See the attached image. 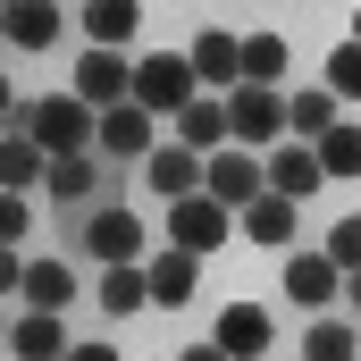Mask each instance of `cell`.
<instances>
[{
    "label": "cell",
    "mask_w": 361,
    "mask_h": 361,
    "mask_svg": "<svg viewBox=\"0 0 361 361\" xmlns=\"http://www.w3.org/2000/svg\"><path fill=\"white\" fill-rule=\"evenodd\" d=\"M227 235H244L227 202H210V193H193V202H169V244H177V252H202V261H210Z\"/></svg>",
    "instance_id": "277c9868"
},
{
    "label": "cell",
    "mask_w": 361,
    "mask_h": 361,
    "mask_svg": "<svg viewBox=\"0 0 361 361\" xmlns=\"http://www.w3.org/2000/svg\"><path fill=\"white\" fill-rule=\"evenodd\" d=\"M345 311H361V269H353V277H345Z\"/></svg>",
    "instance_id": "d6a6232c"
},
{
    "label": "cell",
    "mask_w": 361,
    "mask_h": 361,
    "mask_svg": "<svg viewBox=\"0 0 361 361\" xmlns=\"http://www.w3.org/2000/svg\"><path fill=\"white\" fill-rule=\"evenodd\" d=\"M227 126H235V152H277L294 126H286V92L277 85H235L227 92Z\"/></svg>",
    "instance_id": "3957f363"
},
{
    "label": "cell",
    "mask_w": 361,
    "mask_h": 361,
    "mask_svg": "<svg viewBox=\"0 0 361 361\" xmlns=\"http://www.w3.org/2000/svg\"><path fill=\"white\" fill-rule=\"evenodd\" d=\"M59 25H68L59 0H17V8H8V51H51Z\"/></svg>",
    "instance_id": "44dd1931"
},
{
    "label": "cell",
    "mask_w": 361,
    "mask_h": 361,
    "mask_svg": "<svg viewBox=\"0 0 361 361\" xmlns=\"http://www.w3.org/2000/svg\"><path fill=\"white\" fill-rule=\"evenodd\" d=\"M286 294H294V302L319 319L328 302H345V269H336L328 252H286Z\"/></svg>",
    "instance_id": "8fae6325"
},
{
    "label": "cell",
    "mask_w": 361,
    "mask_h": 361,
    "mask_svg": "<svg viewBox=\"0 0 361 361\" xmlns=\"http://www.w3.org/2000/svg\"><path fill=\"white\" fill-rule=\"evenodd\" d=\"M177 361H227V353H219V345H185Z\"/></svg>",
    "instance_id": "1f68e13d"
},
{
    "label": "cell",
    "mask_w": 361,
    "mask_h": 361,
    "mask_svg": "<svg viewBox=\"0 0 361 361\" xmlns=\"http://www.w3.org/2000/svg\"><path fill=\"white\" fill-rule=\"evenodd\" d=\"M143 269H152V302H160V311H185V302H193V277H202V252H177V244H169V252H152Z\"/></svg>",
    "instance_id": "ac0fdd59"
},
{
    "label": "cell",
    "mask_w": 361,
    "mask_h": 361,
    "mask_svg": "<svg viewBox=\"0 0 361 361\" xmlns=\"http://www.w3.org/2000/svg\"><path fill=\"white\" fill-rule=\"evenodd\" d=\"M68 92H85L92 109H118V101H135V59H126V51H92V42H85L76 85H68Z\"/></svg>",
    "instance_id": "ba28073f"
},
{
    "label": "cell",
    "mask_w": 361,
    "mask_h": 361,
    "mask_svg": "<svg viewBox=\"0 0 361 361\" xmlns=\"http://www.w3.org/2000/svg\"><path fill=\"white\" fill-rule=\"evenodd\" d=\"M286 126H294V143H328L345 118H336V92H286Z\"/></svg>",
    "instance_id": "7402d4cb"
},
{
    "label": "cell",
    "mask_w": 361,
    "mask_h": 361,
    "mask_svg": "<svg viewBox=\"0 0 361 361\" xmlns=\"http://www.w3.org/2000/svg\"><path fill=\"white\" fill-rule=\"evenodd\" d=\"M244 85H286V34H244Z\"/></svg>",
    "instance_id": "484cf974"
},
{
    "label": "cell",
    "mask_w": 361,
    "mask_h": 361,
    "mask_svg": "<svg viewBox=\"0 0 361 361\" xmlns=\"http://www.w3.org/2000/svg\"><path fill=\"white\" fill-rule=\"evenodd\" d=\"M319 160H328V177H361V126H353V118L319 143Z\"/></svg>",
    "instance_id": "4316f807"
},
{
    "label": "cell",
    "mask_w": 361,
    "mask_h": 361,
    "mask_svg": "<svg viewBox=\"0 0 361 361\" xmlns=\"http://www.w3.org/2000/svg\"><path fill=\"white\" fill-rule=\"evenodd\" d=\"M269 160V193H286V202H311L319 193V177H328V160H319V143H277V152H261Z\"/></svg>",
    "instance_id": "7c38bea8"
},
{
    "label": "cell",
    "mask_w": 361,
    "mask_h": 361,
    "mask_svg": "<svg viewBox=\"0 0 361 361\" xmlns=\"http://www.w3.org/2000/svg\"><path fill=\"white\" fill-rule=\"evenodd\" d=\"M269 311H261V302H227V311H219V328H210V345H219V353L227 361H261L269 353Z\"/></svg>",
    "instance_id": "4fadbf2b"
},
{
    "label": "cell",
    "mask_w": 361,
    "mask_h": 361,
    "mask_svg": "<svg viewBox=\"0 0 361 361\" xmlns=\"http://www.w3.org/2000/svg\"><path fill=\"white\" fill-rule=\"evenodd\" d=\"M8 135H34L51 160H76V152H101V109L85 92H51V101L8 109Z\"/></svg>",
    "instance_id": "6da1fadb"
},
{
    "label": "cell",
    "mask_w": 361,
    "mask_h": 361,
    "mask_svg": "<svg viewBox=\"0 0 361 361\" xmlns=\"http://www.w3.org/2000/svg\"><path fill=\"white\" fill-rule=\"evenodd\" d=\"M294 210H302V202H286V193H261L252 210H235V227H244L261 252H286V244H294V227H302Z\"/></svg>",
    "instance_id": "e0dca14e"
},
{
    "label": "cell",
    "mask_w": 361,
    "mask_h": 361,
    "mask_svg": "<svg viewBox=\"0 0 361 361\" xmlns=\"http://www.w3.org/2000/svg\"><path fill=\"white\" fill-rule=\"evenodd\" d=\"M177 143L202 152V160H219V152L235 143V126H227V92H202V101L185 109V118H177Z\"/></svg>",
    "instance_id": "5bb4252c"
},
{
    "label": "cell",
    "mask_w": 361,
    "mask_h": 361,
    "mask_svg": "<svg viewBox=\"0 0 361 361\" xmlns=\"http://www.w3.org/2000/svg\"><path fill=\"white\" fill-rule=\"evenodd\" d=\"M152 152H160V118L143 101L101 109V160H152Z\"/></svg>",
    "instance_id": "52a82bcc"
},
{
    "label": "cell",
    "mask_w": 361,
    "mask_h": 361,
    "mask_svg": "<svg viewBox=\"0 0 361 361\" xmlns=\"http://www.w3.org/2000/svg\"><path fill=\"white\" fill-rule=\"evenodd\" d=\"M92 302H101L109 319H135V311H152V269H143V261H126V269H101Z\"/></svg>",
    "instance_id": "d6986e66"
},
{
    "label": "cell",
    "mask_w": 361,
    "mask_h": 361,
    "mask_svg": "<svg viewBox=\"0 0 361 361\" xmlns=\"http://www.w3.org/2000/svg\"><path fill=\"white\" fill-rule=\"evenodd\" d=\"M34 227V193H0V244H17Z\"/></svg>",
    "instance_id": "f546056e"
},
{
    "label": "cell",
    "mask_w": 361,
    "mask_h": 361,
    "mask_svg": "<svg viewBox=\"0 0 361 361\" xmlns=\"http://www.w3.org/2000/svg\"><path fill=\"white\" fill-rule=\"evenodd\" d=\"M202 193H210V202H227V210H252V202L269 193V160H261V152H235V143H227V152L210 160V185H202Z\"/></svg>",
    "instance_id": "8992f818"
},
{
    "label": "cell",
    "mask_w": 361,
    "mask_h": 361,
    "mask_svg": "<svg viewBox=\"0 0 361 361\" xmlns=\"http://www.w3.org/2000/svg\"><path fill=\"white\" fill-rule=\"evenodd\" d=\"M85 252L101 261V269H126V261H143V227H135V210L126 202H101V210H85Z\"/></svg>",
    "instance_id": "5b68a950"
},
{
    "label": "cell",
    "mask_w": 361,
    "mask_h": 361,
    "mask_svg": "<svg viewBox=\"0 0 361 361\" xmlns=\"http://www.w3.org/2000/svg\"><path fill=\"white\" fill-rule=\"evenodd\" d=\"M8 353H17V361H68L76 345H68V328H59V311H25V319L8 328Z\"/></svg>",
    "instance_id": "ffe728a7"
},
{
    "label": "cell",
    "mask_w": 361,
    "mask_h": 361,
    "mask_svg": "<svg viewBox=\"0 0 361 361\" xmlns=\"http://www.w3.org/2000/svg\"><path fill=\"white\" fill-rule=\"evenodd\" d=\"M302 361H361V336L336 319V311H319V319H311V336H302Z\"/></svg>",
    "instance_id": "d4e9b609"
},
{
    "label": "cell",
    "mask_w": 361,
    "mask_h": 361,
    "mask_svg": "<svg viewBox=\"0 0 361 361\" xmlns=\"http://www.w3.org/2000/svg\"><path fill=\"white\" fill-rule=\"evenodd\" d=\"M25 302L34 311H68L76 302V269L68 261H25Z\"/></svg>",
    "instance_id": "cb8c5ba5"
},
{
    "label": "cell",
    "mask_w": 361,
    "mask_h": 361,
    "mask_svg": "<svg viewBox=\"0 0 361 361\" xmlns=\"http://www.w3.org/2000/svg\"><path fill=\"white\" fill-rule=\"evenodd\" d=\"M353 42H361V8H353Z\"/></svg>",
    "instance_id": "836d02e7"
},
{
    "label": "cell",
    "mask_w": 361,
    "mask_h": 361,
    "mask_svg": "<svg viewBox=\"0 0 361 361\" xmlns=\"http://www.w3.org/2000/svg\"><path fill=\"white\" fill-rule=\"evenodd\" d=\"M42 177H51V152H42L34 135H8V143H0V185H8V193H34Z\"/></svg>",
    "instance_id": "603a6c76"
},
{
    "label": "cell",
    "mask_w": 361,
    "mask_h": 361,
    "mask_svg": "<svg viewBox=\"0 0 361 361\" xmlns=\"http://www.w3.org/2000/svg\"><path fill=\"white\" fill-rule=\"evenodd\" d=\"M68 361H118V345H76Z\"/></svg>",
    "instance_id": "4dcf8cb0"
},
{
    "label": "cell",
    "mask_w": 361,
    "mask_h": 361,
    "mask_svg": "<svg viewBox=\"0 0 361 361\" xmlns=\"http://www.w3.org/2000/svg\"><path fill=\"white\" fill-rule=\"evenodd\" d=\"M319 252H328V261H336V269L353 277V269H361V219H336V227H328V244H319Z\"/></svg>",
    "instance_id": "f1b7e54d"
},
{
    "label": "cell",
    "mask_w": 361,
    "mask_h": 361,
    "mask_svg": "<svg viewBox=\"0 0 361 361\" xmlns=\"http://www.w3.org/2000/svg\"><path fill=\"white\" fill-rule=\"evenodd\" d=\"M143 34V0H85V42L92 51H126Z\"/></svg>",
    "instance_id": "2e32d148"
},
{
    "label": "cell",
    "mask_w": 361,
    "mask_h": 361,
    "mask_svg": "<svg viewBox=\"0 0 361 361\" xmlns=\"http://www.w3.org/2000/svg\"><path fill=\"white\" fill-rule=\"evenodd\" d=\"M193 76H202V92H235L244 85V42L235 34H193Z\"/></svg>",
    "instance_id": "9a60e30c"
},
{
    "label": "cell",
    "mask_w": 361,
    "mask_h": 361,
    "mask_svg": "<svg viewBox=\"0 0 361 361\" xmlns=\"http://www.w3.org/2000/svg\"><path fill=\"white\" fill-rule=\"evenodd\" d=\"M143 185H152L160 202H193V193L210 185V160H202V152H185V143H160V152L143 160Z\"/></svg>",
    "instance_id": "9c48e42d"
},
{
    "label": "cell",
    "mask_w": 361,
    "mask_h": 361,
    "mask_svg": "<svg viewBox=\"0 0 361 361\" xmlns=\"http://www.w3.org/2000/svg\"><path fill=\"white\" fill-rule=\"evenodd\" d=\"M135 101H143L152 118H185V109L202 101L193 59H185V51H143V59H135Z\"/></svg>",
    "instance_id": "7a4b0ae2"
},
{
    "label": "cell",
    "mask_w": 361,
    "mask_h": 361,
    "mask_svg": "<svg viewBox=\"0 0 361 361\" xmlns=\"http://www.w3.org/2000/svg\"><path fill=\"white\" fill-rule=\"evenodd\" d=\"M101 185H109V160H101V152H76V160H51L42 193H51L59 210H101Z\"/></svg>",
    "instance_id": "30bf717a"
},
{
    "label": "cell",
    "mask_w": 361,
    "mask_h": 361,
    "mask_svg": "<svg viewBox=\"0 0 361 361\" xmlns=\"http://www.w3.org/2000/svg\"><path fill=\"white\" fill-rule=\"evenodd\" d=\"M328 92L336 101H361V42H336L328 51Z\"/></svg>",
    "instance_id": "83f0119b"
}]
</instances>
